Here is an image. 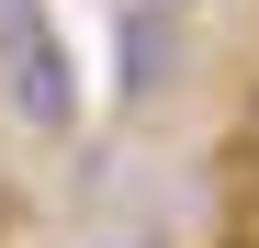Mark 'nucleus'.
<instances>
[{"label": "nucleus", "instance_id": "1", "mask_svg": "<svg viewBox=\"0 0 259 248\" xmlns=\"http://www.w3.org/2000/svg\"><path fill=\"white\" fill-rule=\"evenodd\" d=\"M0 91H12V113L34 124V136H68L79 124V68L57 46L46 0H0Z\"/></svg>", "mask_w": 259, "mask_h": 248}, {"label": "nucleus", "instance_id": "2", "mask_svg": "<svg viewBox=\"0 0 259 248\" xmlns=\"http://www.w3.org/2000/svg\"><path fill=\"white\" fill-rule=\"evenodd\" d=\"M113 248H147V237H113Z\"/></svg>", "mask_w": 259, "mask_h": 248}, {"label": "nucleus", "instance_id": "3", "mask_svg": "<svg viewBox=\"0 0 259 248\" xmlns=\"http://www.w3.org/2000/svg\"><path fill=\"white\" fill-rule=\"evenodd\" d=\"M248 136H259V102H248Z\"/></svg>", "mask_w": 259, "mask_h": 248}]
</instances>
